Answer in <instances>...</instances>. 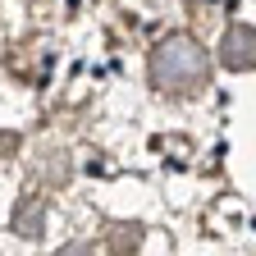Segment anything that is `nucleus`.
<instances>
[{
  "label": "nucleus",
  "instance_id": "f257e3e1",
  "mask_svg": "<svg viewBox=\"0 0 256 256\" xmlns=\"http://www.w3.org/2000/svg\"><path fill=\"white\" fill-rule=\"evenodd\" d=\"M210 78V60L202 50L197 37H188V32H170L165 42L151 50V82L160 92H197L202 82Z\"/></svg>",
  "mask_w": 256,
  "mask_h": 256
},
{
  "label": "nucleus",
  "instance_id": "f03ea898",
  "mask_svg": "<svg viewBox=\"0 0 256 256\" xmlns=\"http://www.w3.org/2000/svg\"><path fill=\"white\" fill-rule=\"evenodd\" d=\"M220 64H224V69H234V74L256 69V28L234 23L229 32H224V42H220Z\"/></svg>",
  "mask_w": 256,
  "mask_h": 256
},
{
  "label": "nucleus",
  "instance_id": "7ed1b4c3",
  "mask_svg": "<svg viewBox=\"0 0 256 256\" xmlns=\"http://www.w3.org/2000/svg\"><path fill=\"white\" fill-rule=\"evenodd\" d=\"M14 234L18 238H42L46 234V202L42 197H23L14 210Z\"/></svg>",
  "mask_w": 256,
  "mask_h": 256
},
{
  "label": "nucleus",
  "instance_id": "20e7f679",
  "mask_svg": "<svg viewBox=\"0 0 256 256\" xmlns=\"http://www.w3.org/2000/svg\"><path fill=\"white\" fill-rule=\"evenodd\" d=\"M106 242H110V256H133L138 242H142V229H138V224H114Z\"/></svg>",
  "mask_w": 256,
  "mask_h": 256
},
{
  "label": "nucleus",
  "instance_id": "39448f33",
  "mask_svg": "<svg viewBox=\"0 0 256 256\" xmlns=\"http://www.w3.org/2000/svg\"><path fill=\"white\" fill-rule=\"evenodd\" d=\"M55 256H92V247H87V242H64Z\"/></svg>",
  "mask_w": 256,
  "mask_h": 256
}]
</instances>
